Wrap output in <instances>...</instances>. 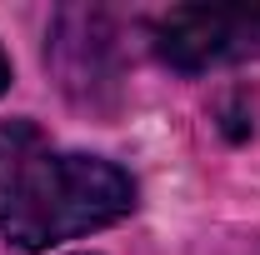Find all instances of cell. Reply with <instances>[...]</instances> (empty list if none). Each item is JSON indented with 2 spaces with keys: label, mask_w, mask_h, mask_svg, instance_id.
I'll use <instances>...</instances> for the list:
<instances>
[{
  "label": "cell",
  "mask_w": 260,
  "mask_h": 255,
  "mask_svg": "<svg viewBox=\"0 0 260 255\" xmlns=\"http://www.w3.org/2000/svg\"><path fill=\"white\" fill-rule=\"evenodd\" d=\"M5 85H10V60H5V50H0V95H5Z\"/></svg>",
  "instance_id": "277c9868"
},
{
  "label": "cell",
  "mask_w": 260,
  "mask_h": 255,
  "mask_svg": "<svg viewBox=\"0 0 260 255\" xmlns=\"http://www.w3.org/2000/svg\"><path fill=\"white\" fill-rule=\"evenodd\" d=\"M85 255H90V250H85Z\"/></svg>",
  "instance_id": "5b68a950"
},
{
  "label": "cell",
  "mask_w": 260,
  "mask_h": 255,
  "mask_svg": "<svg viewBox=\"0 0 260 255\" xmlns=\"http://www.w3.org/2000/svg\"><path fill=\"white\" fill-rule=\"evenodd\" d=\"M30 150H40V130H35V125H25V120L0 125V175H10Z\"/></svg>",
  "instance_id": "3957f363"
},
{
  "label": "cell",
  "mask_w": 260,
  "mask_h": 255,
  "mask_svg": "<svg viewBox=\"0 0 260 255\" xmlns=\"http://www.w3.org/2000/svg\"><path fill=\"white\" fill-rule=\"evenodd\" d=\"M155 50L190 75L260 60V5H180L155 20Z\"/></svg>",
  "instance_id": "7a4b0ae2"
},
{
  "label": "cell",
  "mask_w": 260,
  "mask_h": 255,
  "mask_svg": "<svg viewBox=\"0 0 260 255\" xmlns=\"http://www.w3.org/2000/svg\"><path fill=\"white\" fill-rule=\"evenodd\" d=\"M135 210V180L100 155L30 150L0 175V235L15 250H50Z\"/></svg>",
  "instance_id": "6da1fadb"
}]
</instances>
